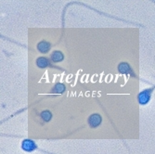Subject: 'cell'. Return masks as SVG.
<instances>
[{
  "label": "cell",
  "instance_id": "6da1fadb",
  "mask_svg": "<svg viewBox=\"0 0 155 154\" xmlns=\"http://www.w3.org/2000/svg\"><path fill=\"white\" fill-rule=\"evenodd\" d=\"M21 148L24 151L31 152L36 149V145L33 140H31V139H25L21 143Z\"/></svg>",
  "mask_w": 155,
  "mask_h": 154
},
{
  "label": "cell",
  "instance_id": "7a4b0ae2",
  "mask_svg": "<svg viewBox=\"0 0 155 154\" xmlns=\"http://www.w3.org/2000/svg\"><path fill=\"white\" fill-rule=\"evenodd\" d=\"M151 89H147L145 91H142L138 95V101L140 104H146L149 102L150 99V95H151Z\"/></svg>",
  "mask_w": 155,
  "mask_h": 154
},
{
  "label": "cell",
  "instance_id": "3957f363",
  "mask_svg": "<svg viewBox=\"0 0 155 154\" xmlns=\"http://www.w3.org/2000/svg\"><path fill=\"white\" fill-rule=\"evenodd\" d=\"M88 123L91 127H97L101 123V117L98 114H93L88 118Z\"/></svg>",
  "mask_w": 155,
  "mask_h": 154
},
{
  "label": "cell",
  "instance_id": "277c9868",
  "mask_svg": "<svg viewBox=\"0 0 155 154\" xmlns=\"http://www.w3.org/2000/svg\"><path fill=\"white\" fill-rule=\"evenodd\" d=\"M37 48L42 53H47L50 48V45H49V43H48V42L43 41V42H41V43H39L37 45Z\"/></svg>",
  "mask_w": 155,
  "mask_h": 154
},
{
  "label": "cell",
  "instance_id": "5b68a950",
  "mask_svg": "<svg viewBox=\"0 0 155 154\" xmlns=\"http://www.w3.org/2000/svg\"><path fill=\"white\" fill-rule=\"evenodd\" d=\"M118 70H119V72L122 73V74H128L131 71L129 65L127 63H125V62L120 63L119 66H118Z\"/></svg>",
  "mask_w": 155,
  "mask_h": 154
},
{
  "label": "cell",
  "instance_id": "8992f818",
  "mask_svg": "<svg viewBox=\"0 0 155 154\" xmlns=\"http://www.w3.org/2000/svg\"><path fill=\"white\" fill-rule=\"evenodd\" d=\"M51 59L53 61L55 62H59L63 60V54L61 51H55L52 55H51Z\"/></svg>",
  "mask_w": 155,
  "mask_h": 154
},
{
  "label": "cell",
  "instance_id": "52a82bcc",
  "mask_svg": "<svg viewBox=\"0 0 155 154\" xmlns=\"http://www.w3.org/2000/svg\"><path fill=\"white\" fill-rule=\"evenodd\" d=\"M36 63H37V66L38 67H40V68H45V67H47L48 65V61L46 59V58H38L37 60H36Z\"/></svg>",
  "mask_w": 155,
  "mask_h": 154
},
{
  "label": "cell",
  "instance_id": "ba28073f",
  "mask_svg": "<svg viewBox=\"0 0 155 154\" xmlns=\"http://www.w3.org/2000/svg\"><path fill=\"white\" fill-rule=\"evenodd\" d=\"M41 117L43 118L44 121L48 122V121H50V119L52 117V114L48 110H44V111H42V113H41Z\"/></svg>",
  "mask_w": 155,
  "mask_h": 154
},
{
  "label": "cell",
  "instance_id": "9c48e42d",
  "mask_svg": "<svg viewBox=\"0 0 155 154\" xmlns=\"http://www.w3.org/2000/svg\"><path fill=\"white\" fill-rule=\"evenodd\" d=\"M64 89H65V87H64V86L62 85V84H57V85H56L54 87V88H53V92L61 94V93H62L64 91Z\"/></svg>",
  "mask_w": 155,
  "mask_h": 154
}]
</instances>
